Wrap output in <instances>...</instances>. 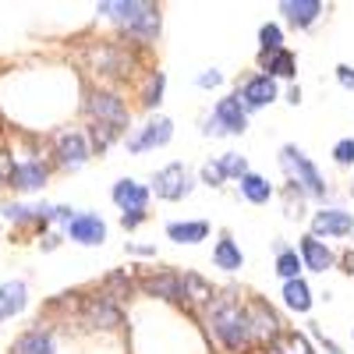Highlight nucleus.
<instances>
[{
    "label": "nucleus",
    "mask_w": 354,
    "mask_h": 354,
    "mask_svg": "<svg viewBox=\"0 0 354 354\" xmlns=\"http://www.w3.org/2000/svg\"><path fill=\"white\" fill-rule=\"evenodd\" d=\"M209 326L216 333V340L227 351H245L255 337H252V319H248V305H241L234 294H216L209 305Z\"/></svg>",
    "instance_id": "nucleus-1"
},
{
    "label": "nucleus",
    "mask_w": 354,
    "mask_h": 354,
    "mask_svg": "<svg viewBox=\"0 0 354 354\" xmlns=\"http://www.w3.org/2000/svg\"><path fill=\"white\" fill-rule=\"evenodd\" d=\"M280 163L290 174V185L298 192H305L308 198H326V181H322V174L315 170V163L298 149V145H283V149H280Z\"/></svg>",
    "instance_id": "nucleus-2"
},
{
    "label": "nucleus",
    "mask_w": 354,
    "mask_h": 354,
    "mask_svg": "<svg viewBox=\"0 0 354 354\" xmlns=\"http://www.w3.org/2000/svg\"><path fill=\"white\" fill-rule=\"evenodd\" d=\"M85 113L93 117L96 124H110V128H117L121 135H124V128H128V121H131L124 100L117 96V93H106V88H93V93H88Z\"/></svg>",
    "instance_id": "nucleus-3"
},
{
    "label": "nucleus",
    "mask_w": 354,
    "mask_h": 354,
    "mask_svg": "<svg viewBox=\"0 0 354 354\" xmlns=\"http://www.w3.org/2000/svg\"><path fill=\"white\" fill-rule=\"evenodd\" d=\"M192 188H195V174L185 163H177V160L153 174V192L163 202H181V198L192 195Z\"/></svg>",
    "instance_id": "nucleus-4"
},
{
    "label": "nucleus",
    "mask_w": 354,
    "mask_h": 354,
    "mask_svg": "<svg viewBox=\"0 0 354 354\" xmlns=\"http://www.w3.org/2000/svg\"><path fill=\"white\" fill-rule=\"evenodd\" d=\"M82 322L88 330H117L124 322V312L113 294L103 290V294H93V298L82 301Z\"/></svg>",
    "instance_id": "nucleus-5"
},
{
    "label": "nucleus",
    "mask_w": 354,
    "mask_h": 354,
    "mask_svg": "<svg viewBox=\"0 0 354 354\" xmlns=\"http://www.w3.org/2000/svg\"><path fill=\"white\" fill-rule=\"evenodd\" d=\"M53 156H57V167L61 170H82L88 163V156H93L85 131H71L68 128L61 135H53Z\"/></svg>",
    "instance_id": "nucleus-6"
},
{
    "label": "nucleus",
    "mask_w": 354,
    "mask_h": 354,
    "mask_svg": "<svg viewBox=\"0 0 354 354\" xmlns=\"http://www.w3.org/2000/svg\"><path fill=\"white\" fill-rule=\"evenodd\" d=\"M82 57L88 64H93V71L100 75H131V57L124 46H113V43H93L85 46Z\"/></svg>",
    "instance_id": "nucleus-7"
},
{
    "label": "nucleus",
    "mask_w": 354,
    "mask_h": 354,
    "mask_svg": "<svg viewBox=\"0 0 354 354\" xmlns=\"http://www.w3.org/2000/svg\"><path fill=\"white\" fill-rule=\"evenodd\" d=\"M174 138V121L170 117H149L131 138H128V153H145V149H160Z\"/></svg>",
    "instance_id": "nucleus-8"
},
{
    "label": "nucleus",
    "mask_w": 354,
    "mask_h": 354,
    "mask_svg": "<svg viewBox=\"0 0 354 354\" xmlns=\"http://www.w3.org/2000/svg\"><path fill=\"white\" fill-rule=\"evenodd\" d=\"M354 230V216L347 209H337V205H330V209H319L312 216V238H347V234Z\"/></svg>",
    "instance_id": "nucleus-9"
},
{
    "label": "nucleus",
    "mask_w": 354,
    "mask_h": 354,
    "mask_svg": "<svg viewBox=\"0 0 354 354\" xmlns=\"http://www.w3.org/2000/svg\"><path fill=\"white\" fill-rule=\"evenodd\" d=\"M64 230H68V238H71L75 245H85V248H96V245L106 241V223H103V216H96V213H78Z\"/></svg>",
    "instance_id": "nucleus-10"
},
{
    "label": "nucleus",
    "mask_w": 354,
    "mask_h": 354,
    "mask_svg": "<svg viewBox=\"0 0 354 354\" xmlns=\"http://www.w3.org/2000/svg\"><path fill=\"white\" fill-rule=\"evenodd\" d=\"M110 198L121 213H145V205H149V188L138 185L135 177H121V181L113 185Z\"/></svg>",
    "instance_id": "nucleus-11"
},
{
    "label": "nucleus",
    "mask_w": 354,
    "mask_h": 354,
    "mask_svg": "<svg viewBox=\"0 0 354 354\" xmlns=\"http://www.w3.org/2000/svg\"><path fill=\"white\" fill-rule=\"evenodd\" d=\"M213 121L223 128V135H245L248 131V110L241 106L238 96H223L213 106Z\"/></svg>",
    "instance_id": "nucleus-12"
},
{
    "label": "nucleus",
    "mask_w": 354,
    "mask_h": 354,
    "mask_svg": "<svg viewBox=\"0 0 354 354\" xmlns=\"http://www.w3.org/2000/svg\"><path fill=\"white\" fill-rule=\"evenodd\" d=\"M138 290H145L149 298L181 301V273H170V270H160V273H145V277H138Z\"/></svg>",
    "instance_id": "nucleus-13"
},
{
    "label": "nucleus",
    "mask_w": 354,
    "mask_h": 354,
    "mask_svg": "<svg viewBox=\"0 0 354 354\" xmlns=\"http://www.w3.org/2000/svg\"><path fill=\"white\" fill-rule=\"evenodd\" d=\"M50 181V163L46 160H36L28 156L21 163H15V177H11V188L18 192H39L43 185Z\"/></svg>",
    "instance_id": "nucleus-14"
},
{
    "label": "nucleus",
    "mask_w": 354,
    "mask_h": 354,
    "mask_svg": "<svg viewBox=\"0 0 354 354\" xmlns=\"http://www.w3.org/2000/svg\"><path fill=\"white\" fill-rule=\"evenodd\" d=\"M241 106L245 110H262V106H270L277 100V82L270 75H252L245 85H241V93H238Z\"/></svg>",
    "instance_id": "nucleus-15"
},
{
    "label": "nucleus",
    "mask_w": 354,
    "mask_h": 354,
    "mask_svg": "<svg viewBox=\"0 0 354 354\" xmlns=\"http://www.w3.org/2000/svg\"><path fill=\"white\" fill-rule=\"evenodd\" d=\"M248 319H252V337H259V340H270V344H273V340L283 333V330H280V326H283L280 315L266 305V301H259V298L248 301Z\"/></svg>",
    "instance_id": "nucleus-16"
},
{
    "label": "nucleus",
    "mask_w": 354,
    "mask_h": 354,
    "mask_svg": "<svg viewBox=\"0 0 354 354\" xmlns=\"http://www.w3.org/2000/svg\"><path fill=\"white\" fill-rule=\"evenodd\" d=\"M298 255H301V262L308 266L312 273H326V270H333V262H337L333 248H330L326 241L312 238V234H305V238H301V245H298Z\"/></svg>",
    "instance_id": "nucleus-17"
},
{
    "label": "nucleus",
    "mask_w": 354,
    "mask_h": 354,
    "mask_svg": "<svg viewBox=\"0 0 354 354\" xmlns=\"http://www.w3.org/2000/svg\"><path fill=\"white\" fill-rule=\"evenodd\" d=\"M124 32L138 43H153L160 36V8L156 4H142V11L124 25Z\"/></svg>",
    "instance_id": "nucleus-18"
},
{
    "label": "nucleus",
    "mask_w": 354,
    "mask_h": 354,
    "mask_svg": "<svg viewBox=\"0 0 354 354\" xmlns=\"http://www.w3.org/2000/svg\"><path fill=\"white\" fill-rule=\"evenodd\" d=\"M11 354H57V344H53V333L43 326H32V330H25L15 344H11Z\"/></svg>",
    "instance_id": "nucleus-19"
},
{
    "label": "nucleus",
    "mask_w": 354,
    "mask_h": 354,
    "mask_svg": "<svg viewBox=\"0 0 354 354\" xmlns=\"http://www.w3.org/2000/svg\"><path fill=\"white\" fill-rule=\"evenodd\" d=\"M28 305V287L25 280H8V283H0V322H8L15 315H21Z\"/></svg>",
    "instance_id": "nucleus-20"
},
{
    "label": "nucleus",
    "mask_w": 354,
    "mask_h": 354,
    "mask_svg": "<svg viewBox=\"0 0 354 354\" xmlns=\"http://www.w3.org/2000/svg\"><path fill=\"white\" fill-rule=\"evenodd\" d=\"M322 11H326V8H322V0H283V4H280V15L290 25H298V28L315 25Z\"/></svg>",
    "instance_id": "nucleus-21"
},
{
    "label": "nucleus",
    "mask_w": 354,
    "mask_h": 354,
    "mask_svg": "<svg viewBox=\"0 0 354 354\" xmlns=\"http://www.w3.org/2000/svg\"><path fill=\"white\" fill-rule=\"evenodd\" d=\"M167 238L177 245H198L209 238V223L205 220H174V223H167Z\"/></svg>",
    "instance_id": "nucleus-22"
},
{
    "label": "nucleus",
    "mask_w": 354,
    "mask_h": 354,
    "mask_svg": "<svg viewBox=\"0 0 354 354\" xmlns=\"http://www.w3.org/2000/svg\"><path fill=\"white\" fill-rule=\"evenodd\" d=\"M213 266L216 270H223V273H238L241 266H245V252H241V245L230 238V234H223V238L216 241V248H213Z\"/></svg>",
    "instance_id": "nucleus-23"
},
{
    "label": "nucleus",
    "mask_w": 354,
    "mask_h": 354,
    "mask_svg": "<svg viewBox=\"0 0 354 354\" xmlns=\"http://www.w3.org/2000/svg\"><path fill=\"white\" fill-rule=\"evenodd\" d=\"M213 298H216V290H213V283L205 280V277H198V273H181V301H195V305H213Z\"/></svg>",
    "instance_id": "nucleus-24"
},
{
    "label": "nucleus",
    "mask_w": 354,
    "mask_h": 354,
    "mask_svg": "<svg viewBox=\"0 0 354 354\" xmlns=\"http://www.w3.org/2000/svg\"><path fill=\"white\" fill-rule=\"evenodd\" d=\"M238 192H241L252 205H266V202L273 198V185L266 181L262 174H252V170H248V174L241 177V181H238Z\"/></svg>",
    "instance_id": "nucleus-25"
},
{
    "label": "nucleus",
    "mask_w": 354,
    "mask_h": 354,
    "mask_svg": "<svg viewBox=\"0 0 354 354\" xmlns=\"http://www.w3.org/2000/svg\"><path fill=\"white\" fill-rule=\"evenodd\" d=\"M262 68H266V75H270L273 82L277 78H294V71H298V57H294L290 50H277L270 57H262Z\"/></svg>",
    "instance_id": "nucleus-26"
},
{
    "label": "nucleus",
    "mask_w": 354,
    "mask_h": 354,
    "mask_svg": "<svg viewBox=\"0 0 354 354\" xmlns=\"http://www.w3.org/2000/svg\"><path fill=\"white\" fill-rule=\"evenodd\" d=\"M266 354H315V351H312L308 337H301V333L287 330V333H280L270 347H266Z\"/></svg>",
    "instance_id": "nucleus-27"
},
{
    "label": "nucleus",
    "mask_w": 354,
    "mask_h": 354,
    "mask_svg": "<svg viewBox=\"0 0 354 354\" xmlns=\"http://www.w3.org/2000/svg\"><path fill=\"white\" fill-rule=\"evenodd\" d=\"M283 305L305 315V312L312 308V287H308L305 280H290V283H283Z\"/></svg>",
    "instance_id": "nucleus-28"
},
{
    "label": "nucleus",
    "mask_w": 354,
    "mask_h": 354,
    "mask_svg": "<svg viewBox=\"0 0 354 354\" xmlns=\"http://www.w3.org/2000/svg\"><path fill=\"white\" fill-rule=\"evenodd\" d=\"M301 255H298V248H280L277 252V277H283V283H290V280H301Z\"/></svg>",
    "instance_id": "nucleus-29"
},
{
    "label": "nucleus",
    "mask_w": 354,
    "mask_h": 354,
    "mask_svg": "<svg viewBox=\"0 0 354 354\" xmlns=\"http://www.w3.org/2000/svg\"><path fill=\"white\" fill-rule=\"evenodd\" d=\"M85 138H88V149H93V153H106L110 145L121 138V131L110 128V124H96L93 121V124H88V131H85Z\"/></svg>",
    "instance_id": "nucleus-30"
},
{
    "label": "nucleus",
    "mask_w": 354,
    "mask_h": 354,
    "mask_svg": "<svg viewBox=\"0 0 354 354\" xmlns=\"http://www.w3.org/2000/svg\"><path fill=\"white\" fill-rule=\"evenodd\" d=\"M163 88H167V75L163 71H153L145 78V88H142V106L145 110H156L163 103Z\"/></svg>",
    "instance_id": "nucleus-31"
},
{
    "label": "nucleus",
    "mask_w": 354,
    "mask_h": 354,
    "mask_svg": "<svg viewBox=\"0 0 354 354\" xmlns=\"http://www.w3.org/2000/svg\"><path fill=\"white\" fill-rule=\"evenodd\" d=\"M259 46H262V57H270V53L283 50V28L273 25V21H266V25L259 28Z\"/></svg>",
    "instance_id": "nucleus-32"
},
{
    "label": "nucleus",
    "mask_w": 354,
    "mask_h": 354,
    "mask_svg": "<svg viewBox=\"0 0 354 354\" xmlns=\"http://www.w3.org/2000/svg\"><path fill=\"white\" fill-rule=\"evenodd\" d=\"M216 167H220L223 177H234V181H241V177L248 174V160H245L241 153H223V156L216 160Z\"/></svg>",
    "instance_id": "nucleus-33"
},
{
    "label": "nucleus",
    "mask_w": 354,
    "mask_h": 354,
    "mask_svg": "<svg viewBox=\"0 0 354 354\" xmlns=\"http://www.w3.org/2000/svg\"><path fill=\"white\" fill-rule=\"evenodd\" d=\"M333 163L337 167H354V138H340L333 145Z\"/></svg>",
    "instance_id": "nucleus-34"
},
{
    "label": "nucleus",
    "mask_w": 354,
    "mask_h": 354,
    "mask_svg": "<svg viewBox=\"0 0 354 354\" xmlns=\"http://www.w3.org/2000/svg\"><path fill=\"white\" fill-rule=\"evenodd\" d=\"M11 177H15V156L8 145H0V188L11 185Z\"/></svg>",
    "instance_id": "nucleus-35"
},
{
    "label": "nucleus",
    "mask_w": 354,
    "mask_h": 354,
    "mask_svg": "<svg viewBox=\"0 0 354 354\" xmlns=\"http://www.w3.org/2000/svg\"><path fill=\"white\" fill-rule=\"evenodd\" d=\"M198 177H202V185H209V188H220V185L227 181V177L220 174V167H216V163H205V167L198 170Z\"/></svg>",
    "instance_id": "nucleus-36"
},
{
    "label": "nucleus",
    "mask_w": 354,
    "mask_h": 354,
    "mask_svg": "<svg viewBox=\"0 0 354 354\" xmlns=\"http://www.w3.org/2000/svg\"><path fill=\"white\" fill-rule=\"evenodd\" d=\"M337 82L354 93V68H351V64H337Z\"/></svg>",
    "instance_id": "nucleus-37"
},
{
    "label": "nucleus",
    "mask_w": 354,
    "mask_h": 354,
    "mask_svg": "<svg viewBox=\"0 0 354 354\" xmlns=\"http://www.w3.org/2000/svg\"><path fill=\"white\" fill-rule=\"evenodd\" d=\"M220 82H223V75H220L216 68H209V71L198 75V88H213V85H220Z\"/></svg>",
    "instance_id": "nucleus-38"
},
{
    "label": "nucleus",
    "mask_w": 354,
    "mask_h": 354,
    "mask_svg": "<svg viewBox=\"0 0 354 354\" xmlns=\"http://www.w3.org/2000/svg\"><path fill=\"white\" fill-rule=\"evenodd\" d=\"M75 216H78V213H75V209H68V205H57V209H53V220H57V223H64V227H68Z\"/></svg>",
    "instance_id": "nucleus-39"
},
{
    "label": "nucleus",
    "mask_w": 354,
    "mask_h": 354,
    "mask_svg": "<svg viewBox=\"0 0 354 354\" xmlns=\"http://www.w3.org/2000/svg\"><path fill=\"white\" fill-rule=\"evenodd\" d=\"M142 220H145V213H121V227L124 230H135Z\"/></svg>",
    "instance_id": "nucleus-40"
},
{
    "label": "nucleus",
    "mask_w": 354,
    "mask_h": 354,
    "mask_svg": "<svg viewBox=\"0 0 354 354\" xmlns=\"http://www.w3.org/2000/svg\"><path fill=\"white\" fill-rule=\"evenodd\" d=\"M340 266H344L347 277H354V252H344V255H340Z\"/></svg>",
    "instance_id": "nucleus-41"
},
{
    "label": "nucleus",
    "mask_w": 354,
    "mask_h": 354,
    "mask_svg": "<svg viewBox=\"0 0 354 354\" xmlns=\"http://www.w3.org/2000/svg\"><path fill=\"white\" fill-rule=\"evenodd\" d=\"M315 337L322 340V347H326V354H344V351H340V347H337V344H333L330 337H322V330H315Z\"/></svg>",
    "instance_id": "nucleus-42"
},
{
    "label": "nucleus",
    "mask_w": 354,
    "mask_h": 354,
    "mask_svg": "<svg viewBox=\"0 0 354 354\" xmlns=\"http://www.w3.org/2000/svg\"><path fill=\"white\" fill-rule=\"evenodd\" d=\"M57 241H61V238H57V234H46V238H43V248L50 252V248H57Z\"/></svg>",
    "instance_id": "nucleus-43"
},
{
    "label": "nucleus",
    "mask_w": 354,
    "mask_h": 354,
    "mask_svg": "<svg viewBox=\"0 0 354 354\" xmlns=\"http://www.w3.org/2000/svg\"><path fill=\"white\" fill-rule=\"evenodd\" d=\"M287 100H290V103H301V88H298V85H294V88H290V93H287Z\"/></svg>",
    "instance_id": "nucleus-44"
},
{
    "label": "nucleus",
    "mask_w": 354,
    "mask_h": 354,
    "mask_svg": "<svg viewBox=\"0 0 354 354\" xmlns=\"http://www.w3.org/2000/svg\"><path fill=\"white\" fill-rule=\"evenodd\" d=\"M351 337H354V330H351Z\"/></svg>",
    "instance_id": "nucleus-45"
}]
</instances>
